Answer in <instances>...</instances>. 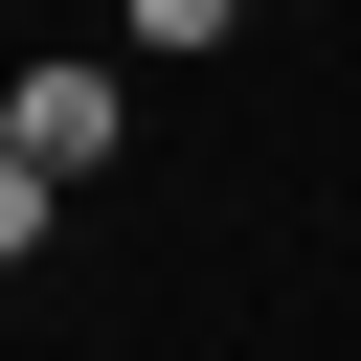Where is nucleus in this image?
<instances>
[{
  "label": "nucleus",
  "instance_id": "nucleus-1",
  "mask_svg": "<svg viewBox=\"0 0 361 361\" xmlns=\"http://www.w3.org/2000/svg\"><path fill=\"white\" fill-rule=\"evenodd\" d=\"M113 135H135V90H113V68H90V45H68V68H23V90H0V180H45V203H68V180H113Z\"/></svg>",
  "mask_w": 361,
  "mask_h": 361
},
{
  "label": "nucleus",
  "instance_id": "nucleus-2",
  "mask_svg": "<svg viewBox=\"0 0 361 361\" xmlns=\"http://www.w3.org/2000/svg\"><path fill=\"white\" fill-rule=\"evenodd\" d=\"M113 23H135V45H226L248 0H113Z\"/></svg>",
  "mask_w": 361,
  "mask_h": 361
}]
</instances>
